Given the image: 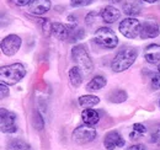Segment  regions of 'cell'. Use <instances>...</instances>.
<instances>
[{"label":"cell","mask_w":160,"mask_h":150,"mask_svg":"<svg viewBox=\"0 0 160 150\" xmlns=\"http://www.w3.org/2000/svg\"><path fill=\"white\" fill-rule=\"evenodd\" d=\"M81 119L85 124H90V126H95L99 123L100 121V114L96 110L92 108H85L81 112Z\"/></svg>","instance_id":"16"},{"label":"cell","mask_w":160,"mask_h":150,"mask_svg":"<svg viewBox=\"0 0 160 150\" xmlns=\"http://www.w3.org/2000/svg\"><path fill=\"white\" fill-rule=\"evenodd\" d=\"M26 76V68L21 63H14L0 68V80L9 86L16 85Z\"/></svg>","instance_id":"2"},{"label":"cell","mask_w":160,"mask_h":150,"mask_svg":"<svg viewBox=\"0 0 160 150\" xmlns=\"http://www.w3.org/2000/svg\"><path fill=\"white\" fill-rule=\"evenodd\" d=\"M51 0H32L28 5V10L33 15H43L51 10Z\"/></svg>","instance_id":"12"},{"label":"cell","mask_w":160,"mask_h":150,"mask_svg":"<svg viewBox=\"0 0 160 150\" xmlns=\"http://www.w3.org/2000/svg\"><path fill=\"white\" fill-rule=\"evenodd\" d=\"M52 36L59 41H65L69 37V26H65L60 22H53L52 25Z\"/></svg>","instance_id":"14"},{"label":"cell","mask_w":160,"mask_h":150,"mask_svg":"<svg viewBox=\"0 0 160 150\" xmlns=\"http://www.w3.org/2000/svg\"><path fill=\"white\" fill-rule=\"evenodd\" d=\"M127 97H128L127 92L124 90H122V89L115 90V91H112L111 94L108 95L110 101L113 102V103H122V102H124L127 100Z\"/></svg>","instance_id":"21"},{"label":"cell","mask_w":160,"mask_h":150,"mask_svg":"<svg viewBox=\"0 0 160 150\" xmlns=\"http://www.w3.org/2000/svg\"><path fill=\"white\" fill-rule=\"evenodd\" d=\"M138 57V51L132 47L122 48L111 62V69L115 73H122L131 68Z\"/></svg>","instance_id":"1"},{"label":"cell","mask_w":160,"mask_h":150,"mask_svg":"<svg viewBox=\"0 0 160 150\" xmlns=\"http://www.w3.org/2000/svg\"><path fill=\"white\" fill-rule=\"evenodd\" d=\"M153 137H155L157 139H160V124L157 127V131H155V133L153 134Z\"/></svg>","instance_id":"30"},{"label":"cell","mask_w":160,"mask_h":150,"mask_svg":"<svg viewBox=\"0 0 160 150\" xmlns=\"http://www.w3.org/2000/svg\"><path fill=\"white\" fill-rule=\"evenodd\" d=\"M6 150H32L31 145L21 139H12L8 143Z\"/></svg>","instance_id":"20"},{"label":"cell","mask_w":160,"mask_h":150,"mask_svg":"<svg viewBox=\"0 0 160 150\" xmlns=\"http://www.w3.org/2000/svg\"><path fill=\"white\" fill-rule=\"evenodd\" d=\"M152 86L154 90H160V73L154 74L152 78Z\"/></svg>","instance_id":"25"},{"label":"cell","mask_w":160,"mask_h":150,"mask_svg":"<svg viewBox=\"0 0 160 150\" xmlns=\"http://www.w3.org/2000/svg\"><path fill=\"white\" fill-rule=\"evenodd\" d=\"M100 16V12H96V11H90L88 15H86V18H85V23H86V26H89V27H92L95 23H96V20Z\"/></svg>","instance_id":"23"},{"label":"cell","mask_w":160,"mask_h":150,"mask_svg":"<svg viewBox=\"0 0 160 150\" xmlns=\"http://www.w3.org/2000/svg\"><path fill=\"white\" fill-rule=\"evenodd\" d=\"M16 113L11 112L4 107L0 108V128L2 133H15L18 131V124H16Z\"/></svg>","instance_id":"7"},{"label":"cell","mask_w":160,"mask_h":150,"mask_svg":"<svg viewBox=\"0 0 160 150\" xmlns=\"http://www.w3.org/2000/svg\"><path fill=\"white\" fill-rule=\"evenodd\" d=\"M82 70L80 69L78 65L73 67L70 70H69V81H70V85L73 88H79L82 82Z\"/></svg>","instance_id":"18"},{"label":"cell","mask_w":160,"mask_h":150,"mask_svg":"<svg viewBox=\"0 0 160 150\" xmlns=\"http://www.w3.org/2000/svg\"><path fill=\"white\" fill-rule=\"evenodd\" d=\"M160 35L159 25L153 20H147L142 23L139 37L142 39H149V38H157Z\"/></svg>","instance_id":"9"},{"label":"cell","mask_w":160,"mask_h":150,"mask_svg":"<svg viewBox=\"0 0 160 150\" xmlns=\"http://www.w3.org/2000/svg\"><path fill=\"white\" fill-rule=\"evenodd\" d=\"M103 145L107 150H115L116 148L124 147V139L117 131H111L105 135Z\"/></svg>","instance_id":"10"},{"label":"cell","mask_w":160,"mask_h":150,"mask_svg":"<svg viewBox=\"0 0 160 150\" xmlns=\"http://www.w3.org/2000/svg\"><path fill=\"white\" fill-rule=\"evenodd\" d=\"M106 85H107L106 78H103V76H101V75H96V76H94V78L86 84V90H88V91H98V90L103 89Z\"/></svg>","instance_id":"17"},{"label":"cell","mask_w":160,"mask_h":150,"mask_svg":"<svg viewBox=\"0 0 160 150\" xmlns=\"http://www.w3.org/2000/svg\"><path fill=\"white\" fill-rule=\"evenodd\" d=\"M144 59L150 64H157L160 60V44L153 43L144 49Z\"/></svg>","instance_id":"13"},{"label":"cell","mask_w":160,"mask_h":150,"mask_svg":"<svg viewBox=\"0 0 160 150\" xmlns=\"http://www.w3.org/2000/svg\"><path fill=\"white\" fill-rule=\"evenodd\" d=\"M78 101H79V105L81 107L90 108V107H94V106L99 105L100 98L95 95H84V96H80Z\"/></svg>","instance_id":"19"},{"label":"cell","mask_w":160,"mask_h":150,"mask_svg":"<svg viewBox=\"0 0 160 150\" xmlns=\"http://www.w3.org/2000/svg\"><path fill=\"white\" fill-rule=\"evenodd\" d=\"M158 70H159V73H160V64L158 65Z\"/></svg>","instance_id":"33"},{"label":"cell","mask_w":160,"mask_h":150,"mask_svg":"<svg viewBox=\"0 0 160 150\" xmlns=\"http://www.w3.org/2000/svg\"><path fill=\"white\" fill-rule=\"evenodd\" d=\"M95 42L106 49H113L118 46V38L116 33L108 27H100L95 32Z\"/></svg>","instance_id":"4"},{"label":"cell","mask_w":160,"mask_h":150,"mask_svg":"<svg viewBox=\"0 0 160 150\" xmlns=\"http://www.w3.org/2000/svg\"><path fill=\"white\" fill-rule=\"evenodd\" d=\"M159 107H160V101H159Z\"/></svg>","instance_id":"34"},{"label":"cell","mask_w":160,"mask_h":150,"mask_svg":"<svg viewBox=\"0 0 160 150\" xmlns=\"http://www.w3.org/2000/svg\"><path fill=\"white\" fill-rule=\"evenodd\" d=\"M133 131L136 132V133H138V134H140V135H143V134H145L147 128H145V126L142 124V123H134V124H133Z\"/></svg>","instance_id":"26"},{"label":"cell","mask_w":160,"mask_h":150,"mask_svg":"<svg viewBox=\"0 0 160 150\" xmlns=\"http://www.w3.org/2000/svg\"><path fill=\"white\" fill-rule=\"evenodd\" d=\"M145 2H148V4H154V2H157L158 0H144Z\"/></svg>","instance_id":"31"},{"label":"cell","mask_w":160,"mask_h":150,"mask_svg":"<svg viewBox=\"0 0 160 150\" xmlns=\"http://www.w3.org/2000/svg\"><path fill=\"white\" fill-rule=\"evenodd\" d=\"M111 2H115V4H118V2H121L122 0H110Z\"/></svg>","instance_id":"32"},{"label":"cell","mask_w":160,"mask_h":150,"mask_svg":"<svg viewBox=\"0 0 160 150\" xmlns=\"http://www.w3.org/2000/svg\"><path fill=\"white\" fill-rule=\"evenodd\" d=\"M100 16L105 23H115L121 18V11L112 5H106L100 11Z\"/></svg>","instance_id":"11"},{"label":"cell","mask_w":160,"mask_h":150,"mask_svg":"<svg viewBox=\"0 0 160 150\" xmlns=\"http://www.w3.org/2000/svg\"><path fill=\"white\" fill-rule=\"evenodd\" d=\"M72 58H73V60L77 63V65L82 70V73L85 75L90 74L92 72L94 63H92L91 58L89 56L86 48L82 44H77V46L73 47V49H72Z\"/></svg>","instance_id":"3"},{"label":"cell","mask_w":160,"mask_h":150,"mask_svg":"<svg viewBox=\"0 0 160 150\" xmlns=\"http://www.w3.org/2000/svg\"><path fill=\"white\" fill-rule=\"evenodd\" d=\"M126 150H145V147L143 144H134V145H131L129 148H127Z\"/></svg>","instance_id":"29"},{"label":"cell","mask_w":160,"mask_h":150,"mask_svg":"<svg viewBox=\"0 0 160 150\" xmlns=\"http://www.w3.org/2000/svg\"><path fill=\"white\" fill-rule=\"evenodd\" d=\"M8 96H9V85L1 82V85H0V97H1V100H4Z\"/></svg>","instance_id":"27"},{"label":"cell","mask_w":160,"mask_h":150,"mask_svg":"<svg viewBox=\"0 0 160 150\" xmlns=\"http://www.w3.org/2000/svg\"><path fill=\"white\" fill-rule=\"evenodd\" d=\"M92 0H70L72 6L74 8H80V6H86L89 4H91Z\"/></svg>","instance_id":"24"},{"label":"cell","mask_w":160,"mask_h":150,"mask_svg":"<svg viewBox=\"0 0 160 150\" xmlns=\"http://www.w3.org/2000/svg\"><path fill=\"white\" fill-rule=\"evenodd\" d=\"M140 28H142V22L136 18H126L120 22L118 30L126 38L134 39L140 35Z\"/></svg>","instance_id":"6"},{"label":"cell","mask_w":160,"mask_h":150,"mask_svg":"<svg viewBox=\"0 0 160 150\" xmlns=\"http://www.w3.org/2000/svg\"><path fill=\"white\" fill-rule=\"evenodd\" d=\"M52 25L53 22H51L49 19H41V26H42V32L46 37H51L52 36Z\"/></svg>","instance_id":"22"},{"label":"cell","mask_w":160,"mask_h":150,"mask_svg":"<svg viewBox=\"0 0 160 150\" xmlns=\"http://www.w3.org/2000/svg\"><path fill=\"white\" fill-rule=\"evenodd\" d=\"M96 135H98V132H96V129L92 126H90V124H82V126L77 127L73 131L72 138H73V142H75L77 144L85 145V144H89L92 140H95Z\"/></svg>","instance_id":"5"},{"label":"cell","mask_w":160,"mask_h":150,"mask_svg":"<svg viewBox=\"0 0 160 150\" xmlns=\"http://www.w3.org/2000/svg\"><path fill=\"white\" fill-rule=\"evenodd\" d=\"M31 1L32 0H9V2L15 6H26V5H30Z\"/></svg>","instance_id":"28"},{"label":"cell","mask_w":160,"mask_h":150,"mask_svg":"<svg viewBox=\"0 0 160 150\" xmlns=\"http://www.w3.org/2000/svg\"><path fill=\"white\" fill-rule=\"evenodd\" d=\"M21 38L18 35H8L1 41V52L6 57L15 56L21 47Z\"/></svg>","instance_id":"8"},{"label":"cell","mask_w":160,"mask_h":150,"mask_svg":"<svg viewBox=\"0 0 160 150\" xmlns=\"http://www.w3.org/2000/svg\"><path fill=\"white\" fill-rule=\"evenodd\" d=\"M123 11L126 15L134 18L142 12V4L138 0H128L127 2L123 4Z\"/></svg>","instance_id":"15"}]
</instances>
